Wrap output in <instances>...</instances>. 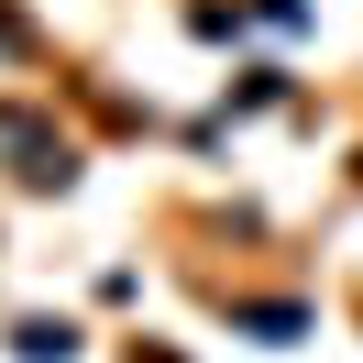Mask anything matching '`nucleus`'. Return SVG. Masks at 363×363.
Here are the masks:
<instances>
[{
    "mask_svg": "<svg viewBox=\"0 0 363 363\" xmlns=\"http://www.w3.org/2000/svg\"><path fill=\"white\" fill-rule=\"evenodd\" d=\"M0 165H11L23 187H67V177H77V155L55 143V121L23 111V99H0Z\"/></svg>",
    "mask_w": 363,
    "mask_h": 363,
    "instance_id": "obj_1",
    "label": "nucleus"
},
{
    "mask_svg": "<svg viewBox=\"0 0 363 363\" xmlns=\"http://www.w3.org/2000/svg\"><path fill=\"white\" fill-rule=\"evenodd\" d=\"M11 352H23V363H67L77 341H67V319H23V330H11Z\"/></svg>",
    "mask_w": 363,
    "mask_h": 363,
    "instance_id": "obj_2",
    "label": "nucleus"
},
{
    "mask_svg": "<svg viewBox=\"0 0 363 363\" xmlns=\"http://www.w3.org/2000/svg\"><path fill=\"white\" fill-rule=\"evenodd\" d=\"M0 55H33V23H23V11H0Z\"/></svg>",
    "mask_w": 363,
    "mask_h": 363,
    "instance_id": "obj_3",
    "label": "nucleus"
}]
</instances>
